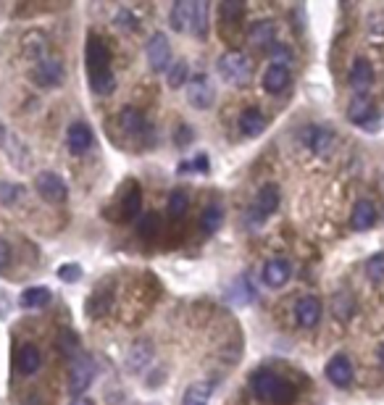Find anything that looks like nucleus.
Listing matches in <instances>:
<instances>
[{
  "label": "nucleus",
  "mask_w": 384,
  "mask_h": 405,
  "mask_svg": "<svg viewBox=\"0 0 384 405\" xmlns=\"http://www.w3.org/2000/svg\"><path fill=\"white\" fill-rule=\"evenodd\" d=\"M253 387V395L263 403H274V405H292L295 403V387L287 382V379H281L279 374H274V371H258L250 382Z\"/></svg>",
  "instance_id": "nucleus-1"
},
{
  "label": "nucleus",
  "mask_w": 384,
  "mask_h": 405,
  "mask_svg": "<svg viewBox=\"0 0 384 405\" xmlns=\"http://www.w3.org/2000/svg\"><path fill=\"white\" fill-rule=\"evenodd\" d=\"M216 69H219V76H221L224 82L237 84V87L248 84L250 76H253V61L245 53H240V50H229V53L221 55Z\"/></svg>",
  "instance_id": "nucleus-2"
},
{
  "label": "nucleus",
  "mask_w": 384,
  "mask_h": 405,
  "mask_svg": "<svg viewBox=\"0 0 384 405\" xmlns=\"http://www.w3.org/2000/svg\"><path fill=\"white\" fill-rule=\"evenodd\" d=\"M95 379V363L93 358L87 355H79V358L71 360V371H69V392L74 397H82L90 389Z\"/></svg>",
  "instance_id": "nucleus-3"
},
{
  "label": "nucleus",
  "mask_w": 384,
  "mask_h": 405,
  "mask_svg": "<svg viewBox=\"0 0 384 405\" xmlns=\"http://www.w3.org/2000/svg\"><path fill=\"white\" fill-rule=\"evenodd\" d=\"M216 98L214 82L208 79L206 74H192L187 82V103L197 110H206L211 108V103Z\"/></svg>",
  "instance_id": "nucleus-4"
},
{
  "label": "nucleus",
  "mask_w": 384,
  "mask_h": 405,
  "mask_svg": "<svg viewBox=\"0 0 384 405\" xmlns=\"http://www.w3.org/2000/svg\"><path fill=\"white\" fill-rule=\"evenodd\" d=\"M145 55H148V64L153 72H169L171 69V45L169 37L163 32H156L150 37L148 47H145Z\"/></svg>",
  "instance_id": "nucleus-5"
},
{
  "label": "nucleus",
  "mask_w": 384,
  "mask_h": 405,
  "mask_svg": "<svg viewBox=\"0 0 384 405\" xmlns=\"http://www.w3.org/2000/svg\"><path fill=\"white\" fill-rule=\"evenodd\" d=\"M35 190L40 193L42 200L53 202V205H56V202H64L66 195H69L66 182L56 174V171H40V174L35 176Z\"/></svg>",
  "instance_id": "nucleus-6"
},
{
  "label": "nucleus",
  "mask_w": 384,
  "mask_h": 405,
  "mask_svg": "<svg viewBox=\"0 0 384 405\" xmlns=\"http://www.w3.org/2000/svg\"><path fill=\"white\" fill-rule=\"evenodd\" d=\"M64 64L58 58H42L35 69H32V79L40 84V87H58L64 82Z\"/></svg>",
  "instance_id": "nucleus-7"
},
{
  "label": "nucleus",
  "mask_w": 384,
  "mask_h": 405,
  "mask_svg": "<svg viewBox=\"0 0 384 405\" xmlns=\"http://www.w3.org/2000/svg\"><path fill=\"white\" fill-rule=\"evenodd\" d=\"M279 208V187L277 184H263L258 195H255V205H253V219L255 224H261L266 216H272Z\"/></svg>",
  "instance_id": "nucleus-8"
},
{
  "label": "nucleus",
  "mask_w": 384,
  "mask_h": 405,
  "mask_svg": "<svg viewBox=\"0 0 384 405\" xmlns=\"http://www.w3.org/2000/svg\"><path fill=\"white\" fill-rule=\"evenodd\" d=\"M93 142H95L93 129L87 127L85 121H74V124L69 127V132H66V145H69V150H71L74 156L87 153V150L93 147Z\"/></svg>",
  "instance_id": "nucleus-9"
},
{
  "label": "nucleus",
  "mask_w": 384,
  "mask_h": 405,
  "mask_svg": "<svg viewBox=\"0 0 384 405\" xmlns=\"http://www.w3.org/2000/svg\"><path fill=\"white\" fill-rule=\"evenodd\" d=\"M353 377H356V371H353V363H350L347 355H334L327 363V379L339 389L353 384Z\"/></svg>",
  "instance_id": "nucleus-10"
},
{
  "label": "nucleus",
  "mask_w": 384,
  "mask_h": 405,
  "mask_svg": "<svg viewBox=\"0 0 384 405\" xmlns=\"http://www.w3.org/2000/svg\"><path fill=\"white\" fill-rule=\"evenodd\" d=\"M295 319L303 329H313L316 324L321 321V300L313 297V295H306L300 297L298 305H295Z\"/></svg>",
  "instance_id": "nucleus-11"
},
{
  "label": "nucleus",
  "mask_w": 384,
  "mask_h": 405,
  "mask_svg": "<svg viewBox=\"0 0 384 405\" xmlns=\"http://www.w3.org/2000/svg\"><path fill=\"white\" fill-rule=\"evenodd\" d=\"M347 82L356 92H366L371 84H374V66L371 61H366V58H356L353 66H350V74H347Z\"/></svg>",
  "instance_id": "nucleus-12"
},
{
  "label": "nucleus",
  "mask_w": 384,
  "mask_h": 405,
  "mask_svg": "<svg viewBox=\"0 0 384 405\" xmlns=\"http://www.w3.org/2000/svg\"><path fill=\"white\" fill-rule=\"evenodd\" d=\"M150 360H153V345L140 340L129 348L124 363H127V371H132V374H142V371L150 366Z\"/></svg>",
  "instance_id": "nucleus-13"
},
{
  "label": "nucleus",
  "mask_w": 384,
  "mask_h": 405,
  "mask_svg": "<svg viewBox=\"0 0 384 405\" xmlns=\"http://www.w3.org/2000/svg\"><path fill=\"white\" fill-rule=\"evenodd\" d=\"M292 276V268L287 261H281V258H272L266 266H263V282L266 287H272V290H279L290 282Z\"/></svg>",
  "instance_id": "nucleus-14"
},
{
  "label": "nucleus",
  "mask_w": 384,
  "mask_h": 405,
  "mask_svg": "<svg viewBox=\"0 0 384 405\" xmlns=\"http://www.w3.org/2000/svg\"><path fill=\"white\" fill-rule=\"evenodd\" d=\"M108 64H111L108 47L98 37H90V42H87V69H90V74L108 72Z\"/></svg>",
  "instance_id": "nucleus-15"
},
{
  "label": "nucleus",
  "mask_w": 384,
  "mask_h": 405,
  "mask_svg": "<svg viewBox=\"0 0 384 405\" xmlns=\"http://www.w3.org/2000/svg\"><path fill=\"white\" fill-rule=\"evenodd\" d=\"M306 145L316 153V156H327L329 150L334 147V132L329 127H310L306 132Z\"/></svg>",
  "instance_id": "nucleus-16"
},
{
  "label": "nucleus",
  "mask_w": 384,
  "mask_h": 405,
  "mask_svg": "<svg viewBox=\"0 0 384 405\" xmlns=\"http://www.w3.org/2000/svg\"><path fill=\"white\" fill-rule=\"evenodd\" d=\"M263 87L266 92H272V95H279L290 87V69L281 64H272L263 74Z\"/></svg>",
  "instance_id": "nucleus-17"
},
{
  "label": "nucleus",
  "mask_w": 384,
  "mask_h": 405,
  "mask_svg": "<svg viewBox=\"0 0 384 405\" xmlns=\"http://www.w3.org/2000/svg\"><path fill=\"white\" fill-rule=\"evenodd\" d=\"M248 40H250L253 47H272L274 40H277V24H274L272 18L255 21L253 27H250V32H248Z\"/></svg>",
  "instance_id": "nucleus-18"
},
{
  "label": "nucleus",
  "mask_w": 384,
  "mask_h": 405,
  "mask_svg": "<svg viewBox=\"0 0 384 405\" xmlns=\"http://www.w3.org/2000/svg\"><path fill=\"white\" fill-rule=\"evenodd\" d=\"M376 224V208L371 200H358L353 213H350V227L356 232H366L371 229Z\"/></svg>",
  "instance_id": "nucleus-19"
},
{
  "label": "nucleus",
  "mask_w": 384,
  "mask_h": 405,
  "mask_svg": "<svg viewBox=\"0 0 384 405\" xmlns=\"http://www.w3.org/2000/svg\"><path fill=\"white\" fill-rule=\"evenodd\" d=\"M347 119L353 121V124H361V127H366V124H371V121L376 119L374 103L368 101L366 95H358V98H353V103H350V108H347Z\"/></svg>",
  "instance_id": "nucleus-20"
},
{
  "label": "nucleus",
  "mask_w": 384,
  "mask_h": 405,
  "mask_svg": "<svg viewBox=\"0 0 384 405\" xmlns=\"http://www.w3.org/2000/svg\"><path fill=\"white\" fill-rule=\"evenodd\" d=\"M266 127H269V121H266V116L258 108H248L240 116V132L245 137H258V135L266 132Z\"/></svg>",
  "instance_id": "nucleus-21"
},
{
  "label": "nucleus",
  "mask_w": 384,
  "mask_h": 405,
  "mask_svg": "<svg viewBox=\"0 0 384 405\" xmlns=\"http://www.w3.org/2000/svg\"><path fill=\"white\" fill-rule=\"evenodd\" d=\"M192 13H195V0H177L174 8H171V29L177 32H190L192 24Z\"/></svg>",
  "instance_id": "nucleus-22"
},
{
  "label": "nucleus",
  "mask_w": 384,
  "mask_h": 405,
  "mask_svg": "<svg viewBox=\"0 0 384 405\" xmlns=\"http://www.w3.org/2000/svg\"><path fill=\"white\" fill-rule=\"evenodd\" d=\"M119 124H122V129L127 132V135H132V137L142 135V132H145V127H148L145 116H142L137 108H132V105H127V108L119 113Z\"/></svg>",
  "instance_id": "nucleus-23"
},
{
  "label": "nucleus",
  "mask_w": 384,
  "mask_h": 405,
  "mask_svg": "<svg viewBox=\"0 0 384 405\" xmlns=\"http://www.w3.org/2000/svg\"><path fill=\"white\" fill-rule=\"evenodd\" d=\"M42 366V355H40V350L35 345H24L19 350V371L24 377H32L37 368Z\"/></svg>",
  "instance_id": "nucleus-24"
},
{
  "label": "nucleus",
  "mask_w": 384,
  "mask_h": 405,
  "mask_svg": "<svg viewBox=\"0 0 384 405\" xmlns=\"http://www.w3.org/2000/svg\"><path fill=\"white\" fill-rule=\"evenodd\" d=\"M211 395H214V384L211 382H197V384L187 387L182 405H208V397Z\"/></svg>",
  "instance_id": "nucleus-25"
},
{
  "label": "nucleus",
  "mask_w": 384,
  "mask_h": 405,
  "mask_svg": "<svg viewBox=\"0 0 384 405\" xmlns=\"http://www.w3.org/2000/svg\"><path fill=\"white\" fill-rule=\"evenodd\" d=\"M21 47H24V55L27 58H32V61H42V55H45V35H40V32H27L24 35V42H21Z\"/></svg>",
  "instance_id": "nucleus-26"
},
{
  "label": "nucleus",
  "mask_w": 384,
  "mask_h": 405,
  "mask_svg": "<svg viewBox=\"0 0 384 405\" xmlns=\"http://www.w3.org/2000/svg\"><path fill=\"white\" fill-rule=\"evenodd\" d=\"M50 297H53V292L47 287H29L21 292V305L24 308H42V305L50 303Z\"/></svg>",
  "instance_id": "nucleus-27"
},
{
  "label": "nucleus",
  "mask_w": 384,
  "mask_h": 405,
  "mask_svg": "<svg viewBox=\"0 0 384 405\" xmlns=\"http://www.w3.org/2000/svg\"><path fill=\"white\" fill-rule=\"evenodd\" d=\"M224 224V208L221 205H208L206 211H203V216H200V229L206 232V234H214L219 227Z\"/></svg>",
  "instance_id": "nucleus-28"
},
{
  "label": "nucleus",
  "mask_w": 384,
  "mask_h": 405,
  "mask_svg": "<svg viewBox=\"0 0 384 405\" xmlns=\"http://www.w3.org/2000/svg\"><path fill=\"white\" fill-rule=\"evenodd\" d=\"M190 32L195 37H206V32H208V3L206 0H195V13H192Z\"/></svg>",
  "instance_id": "nucleus-29"
},
{
  "label": "nucleus",
  "mask_w": 384,
  "mask_h": 405,
  "mask_svg": "<svg viewBox=\"0 0 384 405\" xmlns=\"http://www.w3.org/2000/svg\"><path fill=\"white\" fill-rule=\"evenodd\" d=\"M166 79H169L171 90L187 87V82H190V64L187 61H177V64H171V69L166 72Z\"/></svg>",
  "instance_id": "nucleus-30"
},
{
  "label": "nucleus",
  "mask_w": 384,
  "mask_h": 405,
  "mask_svg": "<svg viewBox=\"0 0 384 405\" xmlns=\"http://www.w3.org/2000/svg\"><path fill=\"white\" fill-rule=\"evenodd\" d=\"M90 84H93V92L95 95H111L116 90V76L108 72H98V74H90Z\"/></svg>",
  "instance_id": "nucleus-31"
},
{
  "label": "nucleus",
  "mask_w": 384,
  "mask_h": 405,
  "mask_svg": "<svg viewBox=\"0 0 384 405\" xmlns=\"http://www.w3.org/2000/svg\"><path fill=\"white\" fill-rule=\"evenodd\" d=\"M142 211V193L134 187V190H129V193L124 195V200H122V213H124V219L129 221L134 219L137 213Z\"/></svg>",
  "instance_id": "nucleus-32"
},
{
  "label": "nucleus",
  "mask_w": 384,
  "mask_h": 405,
  "mask_svg": "<svg viewBox=\"0 0 384 405\" xmlns=\"http://www.w3.org/2000/svg\"><path fill=\"white\" fill-rule=\"evenodd\" d=\"M190 208V198L185 190H174V193L169 195V216L171 219H182L185 213H187Z\"/></svg>",
  "instance_id": "nucleus-33"
},
{
  "label": "nucleus",
  "mask_w": 384,
  "mask_h": 405,
  "mask_svg": "<svg viewBox=\"0 0 384 405\" xmlns=\"http://www.w3.org/2000/svg\"><path fill=\"white\" fill-rule=\"evenodd\" d=\"M137 232H140V237L145 239H153L156 234L161 232V216L158 213H145L140 219V224H137Z\"/></svg>",
  "instance_id": "nucleus-34"
},
{
  "label": "nucleus",
  "mask_w": 384,
  "mask_h": 405,
  "mask_svg": "<svg viewBox=\"0 0 384 405\" xmlns=\"http://www.w3.org/2000/svg\"><path fill=\"white\" fill-rule=\"evenodd\" d=\"M58 348H61V353L69 355V358H79V355H82V353H79V337H76L74 331H61Z\"/></svg>",
  "instance_id": "nucleus-35"
},
{
  "label": "nucleus",
  "mask_w": 384,
  "mask_h": 405,
  "mask_svg": "<svg viewBox=\"0 0 384 405\" xmlns=\"http://www.w3.org/2000/svg\"><path fill=\"white\" fill-rule=\"evenodd\" d=\"M21 198H24V187H21V184L0 182V202H3V205H13V202H19Z\"/></svg>",
  "instance_id": "nucleus-36"
},
{
  "label": "nucleus",
  "mask_w": 384,
  "mask_h": 405,
  "mask_svg": "<svg viewBox=\"0 0 384 405\" xmlns=\"http://www.w3.org/2000/svg\"><path fill=\"white\" fill-rule=\"evenodd\" d=\"M366 276L371 282H384V250L374 253V256L366 261Z\"/></svg>",
  "instance_id": "nucleus-37"
},
{
  "label": "nucleus",
  "mask_w": 384,
  "mask_h": 405,
  "mask_svg": "<svg viewBox=\"0 0 384 405\" xmlns=\"http://www.w3.org/2000/svg\"><path fill=\"white\" fill-rule=\"evenodd\" d=\"M116 27L122 32H137L140 29V18L134 16L129 8H119L116 11Z\"/></svg>",
  "instance_id": "nucleus-38"
},
{
  "label": "nucleus",
  "mask_w": 384,
  "mask_h": 405,
  "mask_svg": "<svg viewBox=\"0 0 384 405\" xmlns=\"http://www.w3.org/2000/svg\"><path fill=\"white\" fill-rule=\"evenodd\" d=\"M58 279L66 282V285H74L82 279V266H76V263H64V266H58Z\"/></svg>",
  "instance_id": "nucleus-39"
},
{
  "label": "nucleus",
  "mask_w": 384,
  "mask_h": 405,
  "mask_svg": "<svg viewBox=\"0 0 384 405\" xmlns=\"http://www.w3.org/2000/svg\"><path fill=\"white\" fill-rule=\"evenodd\" d=\"M105 311H108V297H103L100 292H95L93 297L87 300V313H90L93 319H100Z\"/></svg>",
  "instance_id": "nucleus-40"
},
{
  "label": "nucleus",
  "mask_w": 384,
  "mask_h": 405,
  "mask_svg": "<svg viewBox=\"0 0 384 405\" xmlns=\"http://www.w3.org/2000/svg\"><path fill=\"white\" fill-rule=\"evenodd\" d=\"M334 313H337V319H350V313H353V300H350V295L347 292L334 295Z\"/></svg>",
  "instance_id": "nucleus-41"
},
{
  "label": "nucleus",
  "mask_w": 384,
  "mask_h": 405,
  "mask_svg": "<svg viewBox=\"0 0 384 405\" xmlns=\"http://www.w3.org/2000/svg\"><path fill=\"white\" fill-rule=\"evenodd\" d=\"M245 6L240 3V0H226V3H221V13H224V18H229V21H237V18L243 16Z\"/></svg>",
  "instance_id": "nucleus-42"
},
{
  "label": "nucleus",
  "mask_w": 384,
  "mask_h": 405,
  "mask_svg": "<svg viewBox=\"0 0 384 405\" xmlns=\"http://www.w3.org/2000/svg\"><path fill=\"white\" fill-rule=\"evenodd\" d=\"M11 261H13V253H11L8 242L0 239V271H6L11 266Z\"/></svg>",
  "instance_id": "nucleus-43"
},
{
  "label": "nucleus",
  "mask_w": 384,
  "mask_h": 405,
  "mask_svg": "<svg viewBox=\"0 0 384 405\" xmlns=\"http://www.w3.org/2000/svg\"><path fill=\"white\" fill-rule=\"evenodd\" d=\"M190 166H192L195 171H203V174H206L211 164H208V156H203V153H200V156H195V161H190Z\"/></svg>",
  "instance_id": "nucleus-44"
},
{
  "label": "nucleus",
  "mask_w": 384,
  "mask_h": 405,
  "mask_svg": "<svg viewBox=\"0 0 384 405\" xmlns=\"http://www.w3.org/2000/svg\"><path fill=\"white\" fill-rule=\"evenodd\" d=\"M185 139H187V142L192 139V132H190L187 127H182V129H179V135H177V142H179V145H185Z\"/></svg>",
  "instance_id": "nucleus-45"
},
{
  "label": "nucleus",
  "mask_w": 384,
  "mask_h": 405,
  "mask_svg": "<svg viewBox=\"0 0 384 405\" xmlns=\"http://www.w3.org/2000/svg\"><path fill=\"white\" fill-rule=\"evenodd\" d=\"M376 358H379V366L384 368V345H379V350H376Z\"/></svg>",
  "instance_id": "nucleus-46"
},
{
  "label": "nucleus",
  "mask_w": 384,
  "mask_h": 405,
  "mask_svg": "<svg viewBox=\"0 0 384 405\" xmlns=\"http://www.w3.org/2000/svg\"><path fill=\"white\" fill-rule=\"evenodd\" d=\"M71 405H93V400H87V397H76Z\"/></svg>",
  "instance_id": "nucleus-47"
},
{
  "label": "nucleus",
  "mask_w": 384,
  "mask_h": 405,
  "mask_svg": "<svg viewBox=\"0 0 384 405\" xmlns=\"http://www.w3.org/2000/svg\"><path fill=\"white\" fill-rule=\"evenodd\" d=\"M3 142H6V127L0 124V147H3Z\"/></svg>",
  "instance_id": "nucleus-48"
}]
</instances>
